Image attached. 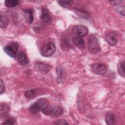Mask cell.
<instances>
[{"label": "cell", "instance_id": "obj_1", "mask_svg": "<svg viewBox=\"0 0 125 125\" xmlns=\"http://www.w3.org/2000/svg\"><path fill=\"white\" fill-rule=\"evenodd\" d=\"M48 104V101L44 98L38 99L34 104H31L29 108L30 112L35 113L40 110H42Z\"/></svg>", "mask_w": 125, "mask_h": 125}, {"label": "cell", "instance_id": "obj_2", "mask_svg": "<svg viewBox=\"0 0 125 125\" xmlns=\"http://www.w3.org/2000/svg\"><path fill=\"white\" fill-rule=\"evenodd\" d=\"M42 112L45 115L51 117H57L62 115L63 113V109L62 107L56 105H47L42 110Z\"/></svg>", "mask_w": 125, "mask_h": 125}, {"label": "cell", "instance_id": "obj_3", "mask_svg": "<svg viewBox=\"0 0 125 125\" xmlns=\"http://www.w3.org/2000/svg\"><path fill=\"white\" fill-rule=\"evenodd\" d=\"M56 46L52 42H48L41 48L40 53L42 56L48 57L52 56L55 52Z\"/></svg>", "mask_w": 125, "mask_h": 125}, {"label": "cell", "instance_id": "obj_4", "mask_svg": "<svg viewBox=\"0 0 125 125\" xmlns=\"http://www.w3.org/2000/svg\"><path fill=\"white\" fill-rule=\"evenodd\" d=\"M19 48V44L17 42H12L4 46V51L10 57L16 58Z\"/></svg>", "mask_w": 125, "mask_h": 125}, {"label": "cell", "instance_id": "obj_5", "mask_svg": "<svg viewBox=\"0 0 125 125\" xmlns=\"http://www.w3.org/2000/svg\"><path fill=\"white\" fill-rule=\"evenodd\" d=\"M87 46L88 51L91 53H95L99 51V44L97 38L94 35L89 36L87 42Z\"/></svg>", "mask_w": 125, "mask_h": 125}, {"label": "cell", "instance_id": "obj_6", "mask_svg": "<svg viewBox=\"0 0 125 125\" xmlns=\"http://www.w3.org/2000/svg\"><path fill=\"white\" fill-rule=\"evenodd\" d=\"M91 71L94 74L100 75H103L107 71V66L104 63H96L92 65Z\"/></svg>", "mask_w": 125, "mask_h": 125}, {"label": "cell", "instance_id": "obj_7", "mask_svg": "<svg viewBox=\"0 0 125 125\" xmlns=\"http://www.w3.org/2000/svg\"><path fill=\"white\" fill-rule=\"evenodd\" d=\"M73 32L75 36L83 38L88 34V30L85 26L83 25H76L73 28Z\"/></svg>", "mask_w": 125, "mask_h": 125}, {"label": "cell", "instance_id": "obj_8", "mask_svg": "<svg viewBox=\"0 0 125 125\" xmlns=\"http://www.w3.org/2000/svg\"><path fill=\"white\" fill-rule=\"evenodd\" d=\"M105 41L110 45L114 46L117 43V40L115 34L113 32H109L107 33L105 37Z\"/></svg>", "mask_w": 125, "mask_h": 125}, {"label": "cell", "instance_id": "obj_9", "mask_svg": "<svg viewBox=\"0 0 125 125\" xmlns=\"http://www.w3.org/2000/svg\"><path fill=\"white\" fill-rule=\"evenodd\" d=\"M22 14L25 18L26 22L31 24L33 21V14L32 10L30 9H24L22 10Z\"/></svg>", "mask_w": 125, "mask_h": 125}, {"label": "cell", "instance_id": "obj_10", "mask_svg": "<svg viewBox=\"0 0 125 125\" xmlns=\"http://www.w3.org/2000/svg\"><path fill=\"white\" fill-rule=\"evenodd\" d=\"M41 19L42 21L44 23H48L51 21V18L49 11L45 8H43L41 11Z\"/></svg>", "mask_w": 125, "mask_h": 125}, {"label": "cell", "instance_id": "obj_11", "mask_svg": "<svg viewBox=\"0 0 125 125\" xmlns=\"http://www.w3.org/2000/svg\"><path fill=\"white\" fill-rule=\"evenodd\" d=\"M18 62L22 65H24L27 64L29 60L27 57L26 54L22 51H21L19 53L18 55Z\"/></svg>", "mask_w": 125, "mask_h": 125}, {"label": "cell", "instance_id": "obj_12", "mask_svg": "<svg viewBox=\"0 0 125 125\" xmlns=\"http://www.w3.org/2000/svg\"><path fill=\"white\" fill-rule=\"evenodd\" d=\"M73 42L79 48L83 49L85 47V42L82 37L75 36L73 38Z\"/></svg>", "mask_w": 125, "mask_h": 125}, {"label": "cell", "instance_id": "obj_13", "mask_svg": "<svg viewBox=\"0 0 125 125\" xmlns=\"http://www.w3.org/2000/svg\"><path fill=\"white\" fill-rule=\"evenodd\" d=\"M116 117L114 114L111 112H108L105 116V122L107 125H113L115 124Z\"/></svg>", "mask_w": 125, "mask_h": 125}, {"label": "cell", "instance_id": "obj_14", "mask_svg": "<svg viewBox=\"0 0 125 125\" xmlns=\"http://www.w3.org/2000/svg\"><path fill=\"white\" fill-rule=\"evenodd\" d=\"M9 110L8 105L5 103H1L0 104V117L2 118L5 116Z\"/></svg>", "mask_w": 125, "mask_h": 125}, {"label": "cell", "instance_id": "obj_15", "mask_svg": "<svg viewBox=\"0 0 125 125\" xmlns=\"http://www.w3.org/2000/svg\"><path fill=\"white\" fill-rule=\"evenodd\" d=\"M0 27L4 28L6 27L8 24V19L1 12L0 13Z\"/></svg>", "mask_w": 125, "mask_h": 125}, {"label": "cell", "instance_id": "obj_16", "mask_svg": "<svg viewBox=\"0 0 125 125\" xmlns=\"http://www.w3.org/2000/svg\"><path fill=\"white\" fill-rule=\"evenodd\" d=\"M37 67L42 72H47L50 69V66L45 63H39L37 65Z\"/></svg>", "mask_w": 125, "mask_h": 125}, {"label": "cell", "instance_id": "obj_17", "mask_svg": "<svg viewBox=\"0 0 125 125\" xmlns=\"http://www.w3.org/2000/svg\"><path fill=\"white\" fill-rule=\"evenodd\" d=\"M37 90L30 89L25 92L24 95L28 99H33L37 95Z\"/></svg>", "mask_w": 125, "mask_h": 125}, {"label": "cell", "instance_id": "obj_18", "mask_svg": "<svg viewBox=\"0 0 125 125\" xmlns=\"http://www.w3.org/2000/svg\"><path fill=\"white\" fill-rule=\"evenodd\" d=\"M118 70L119 74L122 77H125V62L122 61L120 62L118 65Z\"/></svg>", "mask_w": 125, "mask_h": 125}, {"label": "cell", "instance_id": "obj_19", "mask_svg": "<svg viewBox=\"0 0 125 125\" xmlns=\"http://www.w3.org/2000/svg\"><path fill=\"white\" fill-rule=\"evenodd\" d=\"M19 2L17 0H6L5 1V5L8 7H13L17 6Z\"/></svg>", "mask_w": 125, "mask_h": 125}, {"label": "cell", "instance_id": "obj_20", "mask_svg": "<svg viewBox=\"0 0 125 125\" xmlns=\"http://www.w3.org/2000/svg\"><path fill=\"white\" fill-rule=\"evenodd\" d=\"M58 2L62 7H68L70 5L71 3L72 2V1H70V0L58 1Z\"/></svg>", "mask_w": 125, "mask_h": 125}, {"label": "cell", "instance_id": "obj_21", "mask_svg": "<svg viewBox=\"0 0 125 125\" xmlns=\"http://www.w3.org/2000/svg\"><path fill=\"white\" fill-rule=\"evenodd\" d=\"M16 120L12 117H10L7 119L2 124L4 125H14L15 124Z\"/></svg>", "mask_w": 125, "mask_h": 125}, {"label": "cell", "instance_id": "obj_22", "mask_svg": "<svg viewBox=\"0 0 125 125\" xmlns=\"http://www.w3.org/2000/svg\"><path fill=\"white\" fill-rule=\"evenodd\" d=\"M55 124H56V125H68V123L65 120L62 119V120L57 121L55 123Z\"/></svg>", "mask_w": 125, "mask_h": 125}, {"label": "cell", "instance_id": "obj_23", "mask_svg": "<svg viewBox=\"0 0 125 125\" xmlns=\"http://www.w3.org/2000/svg\"><path fill=\"white\" fill-rule=\"evenodd\" d=\"M0 94H2L5 91V86H4V83L3 82V81L0 79Z\"/></svg>", "mask_w": 125, "mask_h": 125}, {"label": "cell", "instance_id": "obj_24", "mask_svg": "<svg viewBox=\"0 0 125 125\" xmlns=\"http://www.w3.org/2000/svg\"><path fill=\"white\" fill-rule=\"evenodd\" d=\"M109 2L113 5H118L119 4H120L122 2V1L121 0H114V1H110Z\"/></svg>", "mask_w": 125, "mask_h": 125}]
</instances>
